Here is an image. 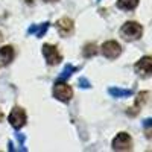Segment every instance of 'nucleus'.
Masks as SVG:
<instances>
[{"mask_svg": "<svg viewBox=\"0 0 152 152\" xmlns=\"http://www.w3.org/2000/svg\"><path fill=\"white\" fill-rule=\"evenodd\" d=\"M134 70L140 78H151L152 76V56H143L134 64Z\"/></svg>", "mask_w": 152, "mask_h": 152, "instance_id": "7ed1b4c3", "label": "nucleus"}, {"mask_svg": "<svg viewBox=\"0 0 152 152\" xmlns=\"http://www.w3.org/2000/svg\"><path fill=\"white\" fill-rule=\"evenodd\" d=\"M97 52H99L97 46H96L94 43H90V44H87V46L84 47V50H82V55H84L85 58H91V56H94Z\"/></svg>", "mask_w": 152, "mask_h": 152, "instance_id": "4468645a", "label": "nucleus"}, {"mask_svg": "<svg viewBox=\"0 0 152 152\" xmlns=\"http://www.w3.org/2000/svg\"><path fill=\"white\" fill-rule=\"evenodd\" d=\"M108 93L113 97H128L132 94V90H126V88H119V87H111L108 88Z\"/></svg>", "mask_w": 152, "mask_h": 152, "instance_id": "9d476101", "label": "nucleus"}, {"mask_svg": "<svg viewBox=\"0 0 152 152\" xmlns=\"http://www.w3.org/2000/svg\"><path fill=\"white\" fill-rule=\"evenodd\" d=\"M143 126H145V128H149V126H152V119H146V120L143 122Z\"/></svg>", "mask_w": 152, "mask_h": 152, "instance_id": "dca6fc26", "label": "nucleus"}, {"mask_svg": "<svg viewBox=\"0 0 152 152\" xmlns=\"http://www.w3.org/2000/svg\"><path fill=\"white\" fill-rule=\"evenodd\" d=\"M2 120H3V113L0 111V122H2Z\"/></svg>", "mask_w": 152, "mask_h": 152, "instance_id": "f3484780", "label": "nucleus"}, {"mask_svg": "<svg viewBox=\"0 0 152 152\" xmlns=\"http://www.w3.org/2000/svg\"><path fill=\"white\" fill-rule=\"evenodd\" d=\"M76 70H78V67H73V66L67 64V66H66V69H64V72H62V75L59 76V81H64V79H67L69 76H70L72 73H75Z\"/></svg>", "mask_w": 152, "mask_h": 152, "instance_id": "2eb2a0df", "label": "nucleus"}, {"mask_svg": "<svg viewBox=\"0 0 152 152\" xmlns=\"http://www.w3.org/2000/svg\"><path fill=\"white\" fill-rule=\"evenodd\" d=\"M43 55H44L49 66H56L62 61V55L59 53L56 46H53V44H44L43 46Z\"/></svg>", "mask_w": 152, "mask_h": 152, "instance_id": "20e7f679", "label": "nucleus"}, {"mask_svg": "<svg viewBox=\"0 0 152 152\" xmlns=\"http://www.w3.org/2000/svg\"><path fill=\"white\" fill-rule=\"evenodd\" d=\"M120 35L126 41L140 40L142 35H143V28H142V24L137 23V21H126L120 28Z\"/></svg>", "mask_w": 152, "mask_h": 152, "instance_id": "f257e3e1", "label": "nucleus"}, {"mask_svg": "<svg viewBox=\"0 0 152 152\" xmlns=\"http://www.w3.org/2000/svg\"><path fill=\"white\" fill-rule=\"evenodd\" d=\"M47 28H49V23H41V24H34V26H31V28H29L28 34H35L37 37H43V35L46 34Z\"/></svg>", "mask_w": 152, "mask_h": 152, "instance_id": "ddd939ff", "label": "nucleus"}, {"mask_svg": "<svg viewBox=\"0 0 152 152\" xmlns=\"http://www.w3.org/2000/svg\"><path fill=\"white\" fill-rule=\"evenodd\" d=\"M149 93L148 91H142L140 94H138V97H137V100H135V105L131 108L132 111H128V114L129 116H135V114L138 113V110H140V107L145 104V100H146V96H148Z\"/></svg>", "mask_w": 152, "mask_h": 152, "instance_id": "f8f14e48", "label": "nucleus"}, {"mask_svg": "<svg viewBox=\"0 0 152 152\" xmlns=\"http://www.w3.org/2000/svg\"><path fill=\"white\" fill-rule=\"evenodd\" d=\"M53 97H56L58 100H61V102H70L72 97H73V90H72V87L67 85L64 81H56L55 87H53Z\"/></svg>", "mask_w": 152, "mask_h": 152, "instance_id": "f03ea898", "label": "nucleus"}, {"mask_svg": "<svg viewBox=\"0 0 152 152\" xmlns=\"http://www.w3.org/2000/svg\"><path fill=\"white\" fill-rule=\"evenodd\" d=\"M56 29H58V32H59L62 37H69V35L73 32V29H75V23H73L69 17L59 18V20L56 21Z\"/></svg>", "mask_w": 152, "mask_h": 152, "instance_id": "6e6552de", "label": "nucleus"}, {"mask_svg": "<svg viewBox=\"0 0 152 152\" xmlns=\"http://www.w3.org/2000/svg\"><path fill=\"white\" fill-rule=\"evenodd\" d=\"M138 6V0H117V8L122 11H132Z\"/></svg>", "mask_w": 152, "mask_h": 152, "instance_id": "9b49d317", "label": "nucleus"}, {"mask_svg": "<svg viewBox=\"0 0 152 152\" xmlns=\"http://www.w3.org/2000/svg\"><path fill=\"white\" fill-rule=\"evenodd\" d=\"M100 52H102V55L108 59H116L120 56L122 53V46L117 43V41H105L102 44V47H100Z\"/></svg>", "mask_w": 152, "mask_h": 152, "instance_id": "423d86ee", "label": "nucleus"}, {"mask_svg": "<svg viewBox=\"0 0 152 152\" xmlns=\"http://www.w3.org/2000/svg\"><path fill=\"white\" fill-rule=\"evenodd\" d=\"M44 2H47V3H49V2H52V3H53V2H58V0H44Z\"/></svg>", "mask_w": 152, "mask_h": 152, "instance_id": "a211bd4d", "label": "nucleus"}, {"mask_svg": "<svg viewBox=\"0 0 152 152\" xmlns=\"http://www.w3.org/2000/svg\"><path fill=\"white\" fill-rule=\"evenodd\" d=\"M114 151H131L132 149V138L128 132H119L113 140Z\"/></svg>", "mask_w": 152, "mask_h": 152, "instance_id": "39448f33", "label": "nucleus"}, {"mask_svg": "<svg viewBox=\"0 0 152 152\" xmlns=\"http://www.w3.org/2000/svg\"><path fill=\"white\" fill-rule=\"evenodd\" d=\"M26 119H28V117H26V113H24V110L20 108V107L12 108V111H11V114H9V117H8L11 126H14L15 129L23 128V126L26 125Z\"/></svg>", "mask_w": 152, "mask_h": 152, "instance_id": "0eeeda50", "label": "nucleus"}, {"mask_svg": "<svg viewBox=\"0 0 152 152\" xmlns=\"http://www.w3.org/2000/svg\"><path fill=\"white\" fill-rule=\"evenodd\" d=\"M14 47H11V46H3V47H0V66H9L12 59H14Z\"/></svg>", "mask_w": 152, "mask_h": 152, "instance_id": "1a4fd4ad", "label": "nucleus"}]
</instances>
